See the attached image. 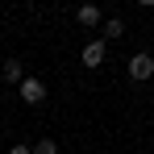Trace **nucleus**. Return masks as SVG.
Instances as JSON below:
<instances>
[{
  "mask_svg": "<svg viewBox=\"0 0 154 154\" xmlns=\"http://www.w3.org/2000/svg\"><path fill=\"white\" fill-rule=\"evenodd\" d=\"M21 100H25V104H42V100H46V83L33 79V75H25V79H21Z\"/></svg>",
  "mask_w": 154,
  "mask_h": 154,
  "instance_id": "f257e3e1",
  "label": "nucleus"
},
{
  "mask_svg": "<svg viewBox=\"0 0 154 154\" xmlns=\"http://www.w3.org/2000/svg\"><path fill=\"white\" fill-rule=\"evenodd\" d=\"M150 75H154V58L150 54H133V58H129V79L142 83V79H150Z\"/></svg>",
  "mask_w": 154,
  "mask_h": 154,
  "instance_id": "f03ea898",
  "label": "nucleus"
},
{
  "mask_svg": "<svg viewBox=\"0 0 154 154\" xmlns=\"http://www.w3.org/2000/svg\"><path fill=\"white\" fill-rule=\"evenodd\" d=\"M104 63V42H88L83 46V67H100Z\"/></svg>",
  "mask_w": 154,
  "mask_h": 154,
  "instance_id": "7ed1b4c3",
  "label": "nucleus"
},
{
  "mask_svg": "<svg viewBox=\"0 0 154 154\" xmlns=\"http://www.w3.org/2000/svg\"><path fill=\"white\" fill-rule=\"evenodd\" d=\"M75 21H79V25H100V8H96V4H79Z\"/></svg>",
  "mask_w": 154,
  "mask_h": 154,
  "instance_id": "20e7f679",
  "label": "nucleus"
},
{
  "mask_svg": "<svg viewBox=\"0 0 154 154\" xmlns=\"http://www.w3.org/2000/svg\"><path fill=\"white\" fill-rule=\"evenodd\" d=\"M21 79H25L21 63H17V58H8V63H4V83H21Z\"/></svg>",
  "mask_w": 154,
  "mask_h": 154,
  "instance_id": "39448f33",
  "label": "nucleus"
},
{
  "mask_svg": "<svg viewBox=\"0 0 154 154\" xmlns=\"http://www.w3.org/2000/svg\"><path fill=\"white\" fill-rule=\"evenodd\" d=\"M29 150H33V154H58V146H54L50 137H42V142H38V146H29Z\"/></svg>",
  "mask_w": 154,
  "mask_h": 154,
  "instance_id": "423d86ee",
  "label": "nucleus"
},
{
  "mask_svg": "<svg viewBox=\"0 0 154 154\" xmlns=\"http://www.w3.org/2000/svg\"><path fill=\"white\" fill-rule=\"evenodd\" d=\"M104 33H108V38H121V33H125V25H121V17H112V21H108V29H104Z\"/></svg>",
  "mask_w": 154,
  "mask_h": 154,
  "instance_id": "0eeeda50",
  "label": "nucleus"
},
{
  "mask_svg": "<svg viewBox=\"0 0 154 154\" xmlns=\"http://www.w3.org/2000/svg\"><path fill=\"white\" fill-rule=\"evenodd\" d=\"M8 154H33V150H29V146H13Z\"/></svg>",
  "mask_w": 154,
  "mask_h": 154,
  "instance_id": "6e6552de",
  "label": "nucleus"
}]
</instances>
